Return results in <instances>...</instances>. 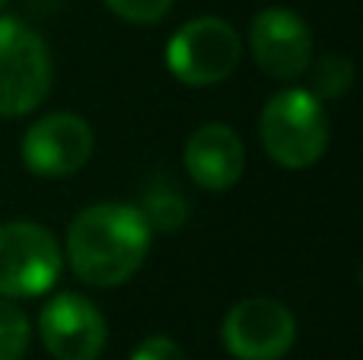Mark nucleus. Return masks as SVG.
<instances>
[{
	"label": "nucleus",
	"mask_w": 363,
	"mask_h": 360,
	"mask_svg": "<svg viewBox=\"0 0 363 360\" xmlns=\"http://www.w3.org/2000/svg\"><path fill=\"white\" fill-rule=\"evenodd\" d=\"M150 227L131 204H93L67 233V259L77 278L93 287H118L144 265Z\"/></svg>",
	"instance_id": "nucleus-1"
},
{
	"label": "nucleus",
	"mask_w": 363,
	"mask_h": 360,
	"mask_svg": "<svg viewBox=\"0 0 363 360\" xmlns=\"http://www.w3.org/2000/svg\"><path fill=\"white\" fill-rule=\"evenodd\" d=\"M262 144L274 163L306 169L328 147V118L309 89H284L262 112Z\"/></svg>",
	"instance_id": "nucleus-2"
},
{
	"label": "nucleus",
	"mask_w": 363,
	"mask_h": 360,
	"mask_svg": "<svg viewBox=\"0 0 363 360\" xmlns=\"http://www.w3.org/2000/svg\"><path fill=\"white\" fill-rule=\"evenodd\" d=\"M51 57L38 32L13 16H0V115H26L48 96Z\"/></svg>",
	"instance_id": "nucleus-3"
},
{
	"label": "nucleus",
	"mask_w": 363,
	"mask_h": 360,
	"mask_svg": "<svg viewBox=\"0 0 363 360\" xmlns=\"http://www.w3.org/2000/svg\"><path fill=\"white\" fill-rule=\"evenodd\" d=\"M172 77L188 86H211L236 70L239 35L230 23L217 16H201L185 23L166 48Z\"/></svg>",
	"instance_id": "nucleus-4"
},
{
	"label": "nucleus",
	"mask_w": 363,
	"mask_h": 360,
	"mask_svg": "<svg viewBox=\"0 0 363 360\" xmlns=\"http://www.w3.org/2000/svg\"><path fill=\"white\" fill-rule=\"evenodd\" d=\"M57 274H61V249L48 230L23 220L0 227V293L4 297H38L51 291Z\"/></svg>",
	"instance_id": "nucleus-5"
},
{
	"label": "nucleus",
	"mask_w": 363,
	"mask_h": 360,
	"mask_svg": "<svg viewBox=\"0 0 363 360\" xmlns=\"http://www.w3.org/2000/svg\"><path fill=\"white\" fill-rule=\"evenodd\" d=\"M296 322L277 300H242L223 322V344L236 360H281L294 348Z\"/></svg>",
	"instance_id": "nucleus-6"
},
{
	"label": "nucleus",
	"mask_w": 363,
	"mask_h": 360,
	"mask_svg": "<svg viewBox=\"0 0 363 360\" xmlns=\"http://www.w3.org/2000/svg\"><path fill=\"white\" fill-rule=\"evenodd\" d=\"M38 332L57 360H96L106 348V319L80 293H57L38 316Z\"/></svg>",
	"instance_id": "nucleus-7"
},
{
	"label": "nucleus",
	"mask_w": 363,
	"mask_h": 360,
	"mask_svg": "<svg viewBox=\"0 0 363 360\" xmlns=\"http://www.w3.org/2000/svg\"><path fill=\"white\" fill-rule=\"evenodd\" d=\"M93 153V131L77 115H48L23 137V163L38 176H70Z\"/></svg>",
	"instance_id": "nucleus-8"
},
{
	"label": "nucleus",
	"mask_w": 363,
	"mask_h": 360,
	"mask_svg": "<svg viewBox=\"0 0 363 360\" xmlns=\"http://www.w3.org/2000/svg\"><path fill=\"white\" fill-rule=\"evenodd\" d=\"M252 55L264 74L294 80L313 64V38L296 13L264 10L252 19Z\"/></svg>",
	"instance_id": "nucleus-9"
},
{
	"label": "nucleus",
	"mask_w": 363,
	"mask_h": 360,
	"mask_svg": "<svg viewBox=\"0 0 363 360\" xmlns=\"http://www.w3.org/2000/svg\"><path fill=\"white\" fill-rule=\"evenodd\" d=\"M245 166V150L236 131L226 125H201L185 144V169L191 182L211 191H226L239 182Z\"/></svg>",
	"instance_id": "nucleus-10"
},
{
	"label": "nucleus",
	"mask_w": 363,
	"mask_h": 360,
	"mask_svg": "<svg viewBox=\"0 0 363 360\" xmlns=\"http://www.w3.org/2000/svg\"><path fill=\"white\" fill-rule=\"evenodd\" d=\"M140 214H144L147 227H157L160 233H176L182 223L188 220V201L182 191L172 185V179H153L144 189L140 198Z\"/></svg>",
	"instance_id": "nucleus-11"
},
{
	"label": "nucleus",
	"mask_w": 363,
	"mask_h": 360,
	"mask_svg": "<svg viewBox=\"0 0 363 360\" xmlns=\"http://www.w3.org/2000/svg\"><path fill=\"white\" fill-rule=\"evenodd\" d=\"M351 80H354L351 61L341 55H325L313 64V89L309 93L315 99H338V96L347 93Z\"/></svg>",
	"instance_id": "nucleus-12"
},
{
	"label": "nucleus",
	"mask_w": 363,
	"mask_h": 360,
	"mask_svg": "<svg viewBox=\"0 0 363 360\" xmlns=\"http://www.w3.org/2000/svg\"><path fill=\"white\" fill-rule=\"evenodd\" d=\"M29 348V319L19 306L0 300V360H23Z\"/></svg>",
	"instance_id": "nucleus-13"
},
{
	"label": "nucleus",
	"mask_w": 363,
	"mask_h": 360,
	"mask_svg": "<svg viewBox=\"0 0 363 360\" xmlns=\"http://www.w3.org/2000/svg\"><path fill=\"white\" fill-rule=\"evenodd\" d=\"M106 6L115 16L128 19V23L150 26V23H160L169 13L172 0H106Z\"/></svg>",
	"instance_id": "nucleus-14"
},
{
	"label": "nucleus",
	"mask_w": 363,
	"mask_h": 360,
	"mask_svg": "<svg viewBox=\"0 0 363 360\" xmlns=\"http://www.w3.org/2000/svg\"><path fill=\"white\" fill-rule=\"evenodd\" d=\"M131 360H188V357H185V351L172 342V338L153 335V338H147L138 351H134Z\"/></svg>",
	"instance_id": "nucleus-15"
},
{
	"label": "nucleus",
	"mask_w": 363,
	"mask_h": 360,
	"mask_svg": "<svg viewBox=\"0 0 363 360\" xmlns=\"http://www.w3.org/2000/svg\"><path fill=\"white\" fill-rule=\"evenodd\" d=\"M4 4H6V0H0V6H4Z\"/></svg>",
	"instance_id": "nucleus-16"
}]
</instances>
